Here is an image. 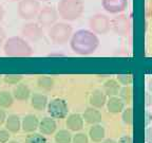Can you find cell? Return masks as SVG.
I'll list each match as a JSON object with an SVG mask.
<instances>
[{
    "label": "cell",
    "mask_w": 152,
    "mask_h": 143,
    "mask_svg": "<svg viewBox=\"0 0 152 143\" xmlns=\"http://www.w3.org/2000/svg\"><path fill=\"white\" fill-rule=\"evenodd\" d=\"M70 46L73 52L79 55H90L94 53L99 46L97 35L91 30H78L72 35Z\"/></svg>",
    "instance_id": "6da1fadb"
},
{
    "label": "cell",
    "mask_w": 152,
    "mask_h": 143,
    "mask_svg": "<svg viewBox=\"0 0 152 143\" xmlns=\"http://www.w3.org/2000/svg\"><path fill=\"white\" fill-rule=\"evenodd\" d=\"M85 11L83 0H59L57 4L58 15L64 20L74 21L80 18Z\"/></svg>",
    "instance_id": "7a4b0ae2"
},
{
    "label": "cell",
    "mask_w": 152,
    "mask_h": 143,
    "mask_svg": "<svg viewBox=\"0 0 152 143\" xmlns=\"http://www.w3.org/2000/svg\"><path fill=\"white\" fill-rule=\"evenodd\" d=\"M3 51L10 57H28L33 54V49L30 43L21 37H10L3 46Z\"/></svg>",
    "instance_id": "3957f363"
},
{
    "label": "cell",
    "mask_w": 152,
    "mask_h": 143,
    "mask_svg": "<svg viewBox=\"0 0 152 143\" xmlns=\"http://www.w3.org/2000/svg\"><path fill=\"white\" fill-rule=\"evenodd\" d=\"M72 35L73 28L66 22H56L49 31V37L55 45H64L71 39Z\"/></svg>",
    "instance_id": "277c9868"
},
{
    "label": "cell",
    "mask_w": 152,
    "mask_h": 143,
    "mask_svg": "<svg viewBox=\"0 0 152 143\" xmlns=\"http://www.w3.org/2000/svg\"><path fill=\"white\" fill-rule=\"evenodd\" d=\"M89 27L91 31L95 34L104 35L111 30V19L106 14L97 13L92 15L89 19Z\"/></svg>",
    "instance_id": "5b68a950"
},
{
    "label": "cell",
    "mask_w": 152,
    "mask_h": 143,
    "mask_svg": "<svg viewBox=\"0 0 152 143\" xmlns=\"http://www.w3.org/2000/svg\"><path fill=\"white\" fill-rule=\"evenodd\" d=\"M39 11H40V3L37 0H20L17 7L19 17L26 20H31L37 17Z\"/></svg>",
    "instance_id": "8992f818"
},
{
    "label": "cell",
    "mask_w": 152,
    "mask_h": 143,
    "mask_svg": "<svg viewBox=\"0 0 152 143\" xmlns=\"http://www.w3.org/2000/svg\"><path fill=\"white\" fill-rule=\"evenodd\" d=\"M48 114L54 119H64L68 117L69 106L66 100L61 98H55L48 104Z\"/></svg>",
    "instance_id": "52a82bcc"
},
{
    "label": "cell",
    "mask_w": 152,
    "mask_h": 143,
    "mask_svg": "<svg viewBox=\"0 0 152 143\" xmlns=\"http://www.w3.org/2000/svg\"><path fill=\"white\" fill-rule=\"evenodd\" d=\"M58 12L53 7L45 5L40 9L37 15V22L42 27H51L56 24Z\"/></svg>",
    "instance_id": "ba28073f"
},
{
    "label": "cell",
    "mask_w": 152,
    "mask_h": 143,
    "mask_svg": "<svg viewBox=\"0 0 152 143\" xmlns=\"http://www.w3.org/2000/svg\"><path fill=\"white\" fill-rule=\"evenodd\" d=\"M130 26L131 24L128 16L124 14H118L111 19V30L117 35H128Z\"/></svg>",
    "instance_id": "9c48e42d"
},
{
    "label": "cell",
    "mask_w": 152,
    "mask_h": 143,
    "mask_svg": "<svg viewBox=\"0 0 152 143\" xmlns=\"http://www.w3.org/2000/svg\"><path fill=\"white\" fill-rule=\"evenodd\" d=\"M21 34L23 37L28 38L30 41H37L43 37L42 26H40L38 22H28L22 27Z\"/></svg>",
    "instance_id": "30bf717a"
},
{
    "label": "cell",
    "mask_w": 152,
    "mask_h": 143,
    "mask_svg": "<svg viewBox=\"0 0 152 143\" xmlns=\"http://www.w3.org/2000/svg\"><path fill=\"white\" fill-rule=\"evenodd\" d=\"M102 9L110 14H119L128 7V0H102Z\"/></svg>",
    "instance_id": "8fae6325"
},
{
    "label": "cell",
    "mask_w": 152,
    "mask_h": 143,
    "mask_svg": "<svg viewBox=\"0 0 152 143\" xmlns=\"http://www.w3.org/2000/svg\"><path fill=\"white\" fill-rule=\"evenodd\" d=\"M107 94L102 89H94L89 97V103L95 108H102L107 104Z\"/></svg>",
    "instance_id": "7c38bea8"
},
{
    "label": "cell",
    "mask_w": 152,
    "mask_h": 143,
    "mask_svg": "<svg viewBox=\"0 0 152 143\" xmlns=\"http://www.w3.org/2000/svg\"><path fill=\"white\" fill-rule=\"evenodd\" d=\"M83 117L79 114H71L66 117V125L69 130L72 131H79L83 127Z\"/></svg>",
    "instance_id": "4fadbf2b"
},
{
    "label": "cell",
    "mask_w": 152,
    "mask_h": 143,
    "mask_svg": "<svg viewBox=\"0 0 152 143\" xmlns=\"http://www.w3.org/2000/svg\"><path fill=\"white\" fill-rule=\"evenodd\" d=\"M39 120L35 114H28L24 116L21 121V128L26 133H35L36 129L39 127Z\"/></svg>",
    "instance_id": "5bb4252c"
},
{
    "label": "cell",
    "mask_w": 152,
    "mask_h": 143,
    "mask_svg": "<svg viewBox=\"0 0 152 143\" xmlns=\"http://www.w3.org/2000/svg\"><path fill=\"white\" fill-rule=\"evenodd\" d=\"M83 117L85 122L91 125H95V124H99L102 120V112L98 110V108H95L93 106L88 107L83 114Z\"/></svg>",
    "instance_id": "9a60e30c"
},
{
    "label": "cell",
    "mask_w": 152,
    "mask_h": 143,
    "mask_svg": "<svg viewBox=\"0 0 152 143\" xmlns=\"http://www.w3.org/2000/svg\"><path fill=\"white\" fill-rule=\"evenodd\" d=\"M56 128L57 124L55 122L54 118L52 117H45L39 122V127H38L40 133H42L45 136H50V135L54 133Z\"/></svg>",
    "instance_id": "2e32d148"
},
{
    "label": "cell",
    "mask_w": 152,
    "mask_h": 143,
    "mask_svg": "<svg viewBox=\"0 0 152 143\" xmlns=\"http://www.w3.org/2000/svg\"><path fill=\"white\" fill-rule=\"evenodd\" d=\"M13 97L15 100L20 101V102L26 101L31 98V89L26 84L19 83L13 89Z\"/></svg>",
    "instance_id": "e0dca14e"
},
{
    "label": "cell",
    "mask_w": 152,
    "mask_h": 143,
    "mask_svg": "<svg viewBox=\"0 0 152 143\" xmlns=\"http://www.w3.org/2000/svg\"><path fill=\"white\" fill-rule=\"evenodd\" d=\"M121 89V85L117 80L110 79L106 81L102 85V90L107 94V97H116L119 94V91Z\"/></svg>",
    "instance_id": "ac0fdd59"
},
{
    "label": "cell",
    "mask_w": 152,
    "mask_h": 143,
    "mask_svg": "<svg viewBox=\"0 0 152 143\" xmlns=\"http://www.w3.org/2000/svg\"><path fill=\"white\" fill-rule=\"evenodd\" d=\"M48 104H49L48 97L43 93L35 92L31 95V106L34 109L41 111L48 107Z\"/></svg>",
    "instance_id": "d6986e66"
},
{
    "label": "cell",
    "mask_w": 152,
    "mask_h": 143,
    "mask_svg": "<svg viewBox=\"0 0 152 143\" xmlns=\"http://www.w3.org/2000/svg\"><path fill=\"white\" fill-rule=\"evenodd\" d=\"M125 104L126 103L124 102L121 98L118 97H110L107 101V109L111 114H119L125 109Z\"/></svg>",
    "instance_id": "ffe728a7"
},
{
    "label": "cell",
    "mask_w": 152,
    "mask_h": 143,
    "mask_svg": "<svg viewBox=\"0 0 152 143\" xmlns=\"http://www.w3.org/2000/svg\"><path fill=\"white\" fill-rule=\"evenodd\" d=\"M106 136V130H104V127L100 124H95L92 125V127L89 130V137L90 139L95 143H99L102 142Z\"/></svg>",
    "instance_id": "44dd1931"
},
{
    "label": "cell",
    "mask_w": 152,
    "mask_h": 143,
    "mask_svg": "<svg viewBox=\"0 0 152 143\" xmlns=\"http://www.w3.org/2000/svg\"><path fill=\"white\" fill-rule=\"evenodd\" d=\"M5 127L10 133H18L21 128V121L17 114H10L5 121Z\"/></svg>",
    "instance_id": "7402d4cb"
},
{
    "label": "cell",
    "mask_w": 152,
    "mask_h": 143,
    "mask_svg": "<svg viewBox=\"0 0 152 143\" xmlns=\"http://www.w3.org/2000/svg\"><path fill=\"white\" fill-rule=\"evenodd\" d=\"M37 86L45 91H49L54 87V80L50 76L42 75L37 79Z\"/></svg>",
    "instance_id": "603a6c76"
},
{
    "label": "cell",
    "mask_w": 152,
    "mask_h": 143,
    "mask_svg": "<svg viewBox=\"0 0 152 143\" xmlns=\"http://www.w3.org/2000/svg\"><path fill=\"white\" fill-rule=\"evenodd\" d=\"M14 103V97L13 93L9 92L7 90L0 91V107L1 108H9Z\"/></svg>",
    "instance_id": "cb8c5ba5"
},
{
    "label": "cell",
    "mask_w": 152,
    "mask_h": 143,
    "mask_svg": "<svg viewBox=\"0 0 152 143\" xmlns=\"http://www.w3.org/2000/svg\"><path fill=\"white\" fill-rule=\"evenodd\" d=\"M55 142L56 143H71L72 135L68 129H60L55 135Z\"/></svg>",
    "instance_id": "d4e9b609"
},
{
    "label": "cell",
    "mask_w": 152,
    "mask_h": 143,
    "mask_svg": "<svg viewBox=\"0 0 152 143\" xmlns=\"http://www.w3.org/2000/svg\"><path fill=\"white\" fill-rule=\"evenodd\" d=\"M24 143H48V141L42 133H31L26 136Z\"/></svg>",
    "instance_id": "484cf974"
},
{
    "label": "cell",
    "mask_w": 152,
    "mask_h": 143,
    "mask_svg": "<svg viewBox=\"0 0 152 143\" xmlns=\"http://www.w3.org/2000/svg\"><path fill=\"white\" fill-rule=\"evenodd\" d=\"M132 88L131 86H124L121 87V91H119V98L124 101L125 103L129 104L132 101Z\"/></svg>",
    "instance_id": "4316f807"
},
{
    "label": "cell",
    "mask_w": 152,
    "mask_h": 143,
    "mask_svg": "<svg viewBox=\"0 0 152 143\" xmlns=\"http://www.w3.org/2000/svg\"><path fill=\"white\" fill-rule=\"evenodd\" d=\"M22 81V75L19 74H7L3 76V82L7 85H17Z\"/></svg>",
    "instance_id": "83f0119b"
},
{
    "label": "cell",
    "mask_w": 152,
    "mask_h": 143,
    "mask_svg": "<svg viewBox=\"0 0 152 143\" xmlns=\"http://www.w3.org/2000/svg\"><path fill=\"white\" fill-rule=\"evenodd\" d=\"M121 119H123V122L127 125H130L132 124L133 121V111L131 107H127L121 111Z\"/></svg>",
    "instance_id": "f1b7e54d"
},
{
    "label": "cell",
    "mask_w": 152,
    "mask_h": 143,
    "mask_svg": "<svg viewBox=\"0 0 152 143\" xmlns=\"http://www.w3.org/2000/svg\"><path fill=\"white\" fill-rule=\"evenodd\" d=\"M116 80L121 83V85L124 86H130L132 84V75L131 74H118Z\"/></svg>",
    "instance_id": "f546056e"
},
{
    "label": "cell",
    "mask_w": 152,
    "mask_h": 143,
    "mask_svg": "<svg viewBox=\"0 0 152 143\" xmlns=\"http://www.w3.org/2000/svg\"><path fill=\"white\" fill-rule=\"evenodd\" d=\"M72 143H89V138L86 133H78L72 138Z\"/></svg>",
    "instance_id": "4dcf8cb0"
},
{
    "label": "cell",
    "mask_w": 152,
    "mask_h": 143,
    "mask_svg": "<svg viewBox=\"0 0 152 143\" xmlns=\"http://www.w3.org/2000/svg\"><path fill=\"white\" fill-rule=\"evenodd\" d=\"M145 15L146 17H152V0H145Z\"/></svg>",
    "instance_id": "1f68e13d"
},
{
    "label": "cell",
    "mask_w": 152,
    "mask_h": 143,
    "mask_svg": "<svg viewBox=\"0 0 152 143\" xmlns=\"http://www.w3.org/2000/svg\"><path fill=\"white\" fill-rule=\"evenodd\" d=\"M10 131L7 129L0 130V143H7L10 140Z\"/></svg>",
    "instance_id": "d6a6232c"
},
{
    "label": "cell",
    "mask_w": 152,
    "mask_h": 143,
    "mask_svg": "<svg viewBox=\"0 0 152 143\" xmlns=\"http://www.w3.org/2000/svg\"><path fill=\"white\" fill-rule=\"evenodd\" d=\"M145 141L147 143H152V126H148L145 130Z\"/></svg>",
    "instance_id": "836d02e7"
},
{
    "label": "cell",
    "mask_w": 152,
    "mask_h": 143,
    "mask_svg": "<svg viewBox=\"0 0 152 143\" xmlns=\"http://www.w3.org/2000/svg\"><path fill=\"white\" fill-rule=\"evenodd\" d=\"M117 143H133L132 137L129 136V135H125V136H121L119 138L118 142Z\"/></svg>",
    "instance_id": "e575fe53"
},
{
    "label": "cell",
    "mask_w": 152,
    "mask_h": 143,
    "mask_svg": "<svg viewBox=\"0 0 152 143\" xmlns=\"http://www.w3.org/2000/svg\"><path fill=\"white\" fill-rule=\"evenodd\" d=\"M7 114H5L4 110H2L0 108V125H2L3 123H5L7 121Z\"/></svg>",
    "instance_id": "d590c367"
},
{
    "label": "cell",
    "mask_w": 152,
    "mask_h": 143,
    "mask_svg": "<svg viewBox=\"0 0 152 143\" xmlns=\"http://www.w3.org/2000/svg\"><path fill=\"white\" fill-rule=\"evenodd\" d=\"M150 123H152V114H150L149 111H146V114H145V124H146V126H148Z\"/></svg>",
    "instance_id": "8d00e7d4"
},
{
    "label": "cell",
    "mask_w": 152,
    "mask_h": 143,
    "mask_svg": "<svg viewBox=\"0 0 152 143\" xmlns=\"http://www.w3.org/2000/svg\"><path fill=\"white\" fill-rule=\"evenodd\" d=\"M5 39V32L1 27H0V46L2 45V43L4 41Z\"/></svg>",
    "instance_id": "74e56055"
},
{
    "label": "cell",
    "mask_w": 152,
    "mask_h": 143,
    "mask_svg": "<svg viewBox=\"0 0 152 143\" xmlns=\"http://www.w3.org/2000/svg\"><path fill=\"white\" fill-rule=\"evenodd\" d=\"M3 17H4V9H3L2 4H0V21L3 19Z\"/></svg>",
    "instance_id": "f35d334b"
},
{
    "label": "cell",
    "mask_w": 152,
    "mask_h": 143,
    "mask_svg": "<svg viewBox=\"0 0 152 143\" xmlns=\"http://www.w3.org/2000/svg\"><path fill=\"white\" fill-rule=\"evenodd\" d=\"M148 91H149L150 94L152 95V79H150L149 82H148Z\"/></svg>",
    "instance_id": "ab89813d"
},
{
    "label": "cell",
    "mask_w": 152,
    "mask_h": 143,
    "mask_svg": "<svg viewBox=\"0 0 152 143\" xmlns=\"http://www.w3.org/2000/svg\"><path fill=\"white\" fill-rule=\"evenodd\" d=\"M102 143H117L116 141H114L113 139H106V140H104Z\"/></svg>",
    "instance_id": "60d3db41"
},
{
    "label": "cell",
    "mask_w": 152,
    "mask_h": 143,
    "mask_svg": "<svg viewBox=\"0 0 152 143\" xmlns=\"http://www.w3.org/2000/svg\"><path fill=\"white\" fill-rule=\"evenodd\" d=\"M7 143H19V142H17V141H9Z\"/></svg>",
    "instance_id": "b9f144b4"
},
{
    "label": "cell",
    "mask_w": 152,
    "mask_h": 143,
    "mask_svg": "<svg viewBox=\"0 0 152 143\" xmlns=\"http://www.w3.org/2000/svg\"><path fill=\"white\" fill-rule=\"evenodd\" d=\"M11 1H20V0H11Z\"/></svg>",
    "instance_id": "7bdbcfd3"
},
{
    "label": "cell",
    "mask_w": 152,
    "mask_h": 143,
    "mask_svg": "<svg viewBox=\"0 0 152 143\" xmlns=\"http://www.w3.org/2000/svg\"><path fill=\"white\" fill-rule=\"evenodd\" d=\"M40 1H48V0H40Z\"/></svg>",
    "instance_id": "ee69618b"
},
{
    "label": "cell",
    "mask_w": 152,
    "mask_h": 143,
    "mask_svg": "<svg viewBox=\"0 0 152 143\" xmlns=\"http://www.w3.org/2000/svg\"><path fill=\"white\" fill-rule=\"evenodd\" d=\"M0 86H1V80H0Z\"/></svg>",
    "instance_id": "f6af8a7d"
}]
</instances>
